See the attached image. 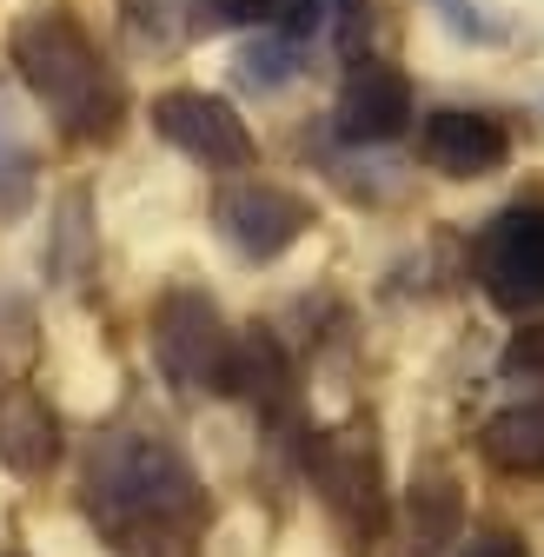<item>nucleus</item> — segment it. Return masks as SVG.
I'll return each instance as SVG.
<instances>
[{
    "label": "nucleus",
    "mask_w": 544,
    "mask_h": 557,
    "mask_svg": "<svg viewBox=\"0 0 544 557\" xmlns=\"http://www.w3.org/2000/svg\"><path fill=\"white\" fill-rule=\"evenodd\" d=\"M306 465L319 478V498L338 518V531H346L353 544H372L385 531V511H392L372 432H325V438L306 445Z\"/></svg>",
    "instance_id": "4"
},
{
    "label": "nucleus",
    "mask_w": 544,
    "mask_h": 557,
    "mask_svg": "<svg viewBox=\"0 0 544 557\" xmlns=\"http://www.w3.org/2000/svg\"><path fill=\"white\" fill-rule=\"evenodd\" d=\"M479 272H485V293L505 312L544 306V206H511V213L492 220V233L479 246Z\"/></svg>",
    "instance_id": "7"
},
{
    "label": "nucleus",
    "mask_w": 544,
    "mask_h": 557,
    "mask_svg": "<svg viewBox=\"0 0 544 557\" xmlns=\"http://www.w3.org/2000/svg\"><path fill=\"white\" fill-rule=\"evenodd\" d=\"M153 133L166 139V147H180L186 160H199V166H252L259 160L246 120L220 94H193V87L160 94L153 100Z\"/></svg>",
    "instance_id": "5"
},
{
    "label": "nucleus",
    "mask_w": 544,
    "mask_h": 557,
    "mask_svg": "<svg viewBox=\"0 0 544 557\" xmlns=\"http://www.w3.org/2000/svg\"><path fill=\"white\" fill-rule=\"evenodd\" d=\"M233 338L220 306L193 286H173L153 306V359L166 372L173 392L199 398V392H233Z\"/></svg>",
    "instance_id": "3"
},
{
    "label": "nucleus",
    "mask_w": 544,
    "mask_h": 557,
    "mask_svg": "<svg viewBox=\"0 0 544 557\" xmlns=\"http://www.w3.org/2000/svg\"><path fill=\"white\" fill-rule=\"evenodd\" d=\"M505 153H511V139H505V126L485 120V113H458V107H445V113H432V120L419 126V160H425L432 173H445V180L498 173Z\"/></svg>",
    "instance_id": "9"
},
{
    "label": "nucleus",
    "mask_w": 544,
    "mask_h": 557,
    "mask_svg": "<svg viewBox=\"0 0 544 557\" xmlns=\"http://www.w3.org/2000/svg\"><path fill=\"white\" fill-rule=\"evenodd\" d=\"M405 531H412V557H438L445 544H458L465 531V498L452 471H425L405 492Z\"/></svg>",
    "instance_id": "12"
},
{
    "label": "nucleus",
    "mask_w": 544,
    "mask_h": 557,
    "mask_svg": "<svg viewBox=\"0 0 544 557\" xmlns=\"http://www.w3.org/2000/svg\"><path fill=\"white\" fill-rule=\"evenodd\" d=\"M14 557H21V550H14Z\"/></svg>",
    "instance_id": "21"
},
{
    "label": "nucleus",
    "mask_w": 544,
    "mask_h": 557,
    "mask_svg": "<svg viewBox=\"0 0 544 557\" xmlns=\"http://www.w3.org/2000/svg\"><path fill=\"white\" fill-rule=\"evenodd\" d=\"M87 511L120 550H186V531L207 518V492L173 438L113 432L87 465Z\"/></svg>",
    "instance_id": "1"
},
{
    "label": "nucleus",
    "mask_w": 544,
    "mask_h": 557,
    "mask_svg": "<svg viewBox=\"0 0 544 557\" xmlns=\"http://www.w3.org/2000/svg\"><path fill=\"white\" fill-rule=\"evenodd\" d=\"M27 199H34V153H27L8 100H0V213H21Z\"/></svg>",
    "instance_id": "14"
},
{
    "label": "nucleus",
    "mask_w": 544,
    "mask_h": 557,
    "mask_svg": "<svg viewBox=\"0 0 544 557\" xmlns=\"http://www.w3.org/2000/svg\"><path fill=\"white\" fill-rule=\"evenodd\" d=\"M332 126L353 147H385V139H398L412 126V81L385 60H353L346 87H338V107H332Z\"/></svg>",
    "instance_id": "8"
},
{
    "label": "nucleus",
    "mask_w": 544,
    "mask_h": 557,
    "mask_svg": "<svg viewBox=\"0 0 544 557\" xmlns=\"http://www.w3.org/2000/svg\"><path fill=\"white\" fill-rule=\"evenodd\" d=\"M239 74H246L252 87H280V81H293V40H280V47H252V53L239 60Z\"/></svg>",
    "instance_id": "17"
},
{
    "label": "nucleus",
    "mask_w": 544,
    "mask_h": 557,
    "mask_svg": "<svg viewBox=\"0 0 544 557\" xmlns=\"http://www.w3.org/2000/svg\"><path fill=\"white\" fill-rule=\"evenodd\" d=\"M233 392L265 418V425H299V379H293V359H286V345L272 338L265 325H252V332L233 338Z\"/></svg>",
    "instance_id": "10"
},
{
    "label": "nucleus",
    "mask_w": 544,
    "mask_h": 557,
    "mask_svg": "<svg viewBox=\"0 0 544 557\" xmlns=\"http://www.w3.org/2000/svg\"><path fill=\"white\" fill-rule=\"evenodd\" d=\"M505 372H511V379H537V385H544V325H537V332H518V338L505 345Z\"/></svg>",
    "instance_id": "18"
},
{
    "label": "nucleus",
    "mask_w": 544,
    "mask_h": 557,
    "mask_svg": "<svg viewBox=\"0 0 544 557\" xmlns=\"http://www.w3.org/2000/svg\"><path fill=\"white\" fill-rule=\"evenodd\" d=\"M14 66L27 94L53 113V126L66 139H113L126 94L113 81V66L100 60V47L87 40V27L66 8H34L14 27Z\"/></svg>",
    "instance_id": "2"
},
{
    "label": "nucleus",
    "mask_w": 544,
    "mask_h": 557,
    "mask_svg": "<svg viewBox=\"0 0 544 557\" xmlns=\"http://www.w3.org/2000/svg\"><path fill=\"white\" fill-rule=\"evenodd\" d=\"M272 14H280V0H193V27H265Z\"/></svg>",
    "instance_id": "15"
},
{
    "label": "nucleus",
    "mask_w": 544,
    "mask_h": 557,
    "mask_svg": "<svg viewBox=\"0 0 544 557\" xmlns=\"http://www.w3.org/2000/svg\"><path fill=\"white\" fill-rule=\"evenodd\" d=\"M213 220H220V233H226L246 259H280V252L299 246V233L312 226V206H306L293 186H280V180H233V186H220V199H213Z\"/></svg>",
    "instance_id": "6"
},
{
    "label": "nucleus",
    "mask_w": 544,
    "mask_h": 557,
    "mask_svg": "<svg viewBox=\"0 0 544 557\" xmlns=\"http://www.w3.org/2000/svg\"><path fill=\"white\" fill-rule=\"evenodd\" d=\"M325 8H332V40H338V53L359 60L366 27H372V8H366V0H325Z\"/></svg>",
    "instance_id": "16"
},
{
    "label": "nucleus",
    "mask_w": 544,
    "mask_h": 557,
    "mask_svg": "<svg viewBox=\"0 0 544 557\" xmlns=\"http://www.w3.org/2000/svg\"><path fill=\"white\" fill-rule=\"evenodd\" d=\"M438 8H445L452 34H465V40H492V27L479 21V8H471V0H438Z\"/></svg>",
    "instance_id": "20"
},
{
    "label": "nucleus",
    "mask_w": 544,
    "mask_h": 557,
    "mask_svg": "<svg viewBox=\"0 0 544 557\" xmlns=\"http://www.w3.org/2000/svg\"><path fill=\"white\" fill-rule=\"evenodd\" d=\"M53 458H60V418L47 411V398L27 385L8 392L0 398V465L14 478H40L53 471Z\"/></svg>",
    "instance_id": "11"
},
{
    "label": "nucleus",
    "mask_w": 544,
    "mask_h": 557,
    "mask_svg": "<svg viewBox=\"0 0 544 557\" xmlns=\"http://www.w3.org/2000/svg\"><path fill=\"white\" fill-rule=\"evenodd\" d=\"M458 557H524V537L518 531H471V544Z\"/></svg>",
    "instance_id": "19"
},
{
    "label": "nucleus",
    "mask_w": 544,
    "mask_h": 557,
    "mask_svg": "<svg viewBox=\"0 0 544 557\" xmlns=\"http://www.w3.org/2000/svg\"><path fill=\"white\" fill-rule=\"evenodd\" d=\"M479 451L511 478H544V405H505L498 418H485Z\"/></svg>",
    "instance_id": "13"
}]
</instances>
